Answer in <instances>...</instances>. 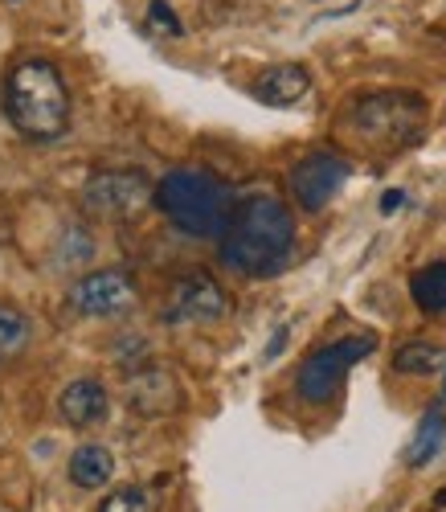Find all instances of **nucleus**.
Returning <instances> with one entry per match:
<instances>
[{
  "label": "nucleus",
  "mask_w": 446,
  "mask_h": 512,
  "mask_svg": "<svg viewBox=\"0 0 446 512\" xmlns=\"http://www.w3.org/2000/svg\"><path fill=\"white\" fill-rule=\"evenodd\" d=\"M221 263L242 275H275L295 250V218L271 193H250L234 205L226 234L217 238Z\"/></svg>",
  "instance_id": "nucleus-1"
},
{
  "label": "nucleus",
  "mask_w": 446,
  "mask_h": 512,
  "mask_svg": "<svg viewBox=\"0 0 446 512\" xmlns=\"http://www.w3.org/2000/svg\"><path fill=\"white\" fill-rule=\"evenodd\" d=\"M5 115L25 140L54 144L70 132V91L54 62L29 58L5 82Z\"/></svg>",
  "instance_id": "nucleus-2"
},
{
  "label": "nucleus",
  "mask_w": 446,
  "mask_h": 512,
  "mask_svg": "<svg viewBox=\"0 0 446 512\" xmlns=\"http://www.w3.org/2000/svg\"><path fill=\"white\" fill-rule=\"evenodd\" d=\"M156 205L164 218L189 234V238H221L234 218V193L217 177L201 173V168H176L156 185Z\"/></svg>",
  "instance_id": "nucleus-3"
},
{
  "label": "nucleus",
  "mask_w": 446,
  "mask_h": 512,
  "mask_svg": "<svg viewBox=\"0 0 446 512\" xmlns=\"http://www.w3.org/2000/svg\"><path fill=\"white\" fill-rule=\"evenodd\" d=\"M348 119H352L356 132H361V140H369L377 148H406L426 127V103L418 95H406V91L369 95V99L352 103Z\"/></svg>",
  "instance_id": "nucleus-4"
},
{
  "label": "nucleus",
  "mask_w": 446,
  "mask_h": 512,
  "mask_svg": "<svg viewBox=\"0 0 446 512\" xmlns=\"http://www.w3.org/2000/svg\"><path fill=\"white\" fill-rule=\"evenodd\" d=\"M373 349H377L373 336H344V340H336V345L316 349V353H311V357L299 365V373H295L299 398H307V402H328V398L340 390V381L348 377V369H352L356 361H365Z\"/></svg>",
  "instance_id": "nucleus-5"
},
{
  "label": "nucleus",
  "mask_w": 446,
  "mask_h": 512,
  "mask_svg": "<svg viewBox=\"0 0 446 512\" xmlns=\"http://www.w3.org/2000/svg\"><path fill=\"white\" fill-rule=\"evenodd\" d=\"M148 201H156V189L140 173H95L82 189V209L91 218H131Z\"/></svg>",
  "instance_id": "nucleus-6"
},
{
  "label": "nucleus",
  "mask_w": 446,
  "mask_h": 512,
  "mask_svg": "<svg viewBox=\"0 0 446 512\" xmlns=\"http://www.w3.org/2000/svg\"><path fill=\"white\" fill-rule=\"evenodd\" d=\"M348 181V160L336 156V152H307L295 168H291V197L299 201V209L307 213H320Z\"/></svg>",
  "instance_id": "nucleus-7"
},
{
  "label": "nucleus",
  "mask_w": 446,
  "mask_h": 512,
  "mask_svg": "<svg viewBox=\"0 0 446 512\" xmlns=\"http://www.w3.org/2000/svg\"><path fill=\"white\" fill-rule=\"evenodd\" d=\"M136 304V279L119 267L107 271H91L86 279H78L70 287V308L78 316H119Z\"/></svg>",
  "instance_id": "nucleus-8"
},
{
  "label": "nucleus",
  "mask_w": 446,
  "mask_h": 512,
  "mask_svg": "<svg viewBox=\"0 0 446 512\" xmlns=\"http://www.w3.org/2000/svg\"><path fill=\"white\" fill-rule=\"evenodd\" d=\"M226 291H221L209 275H185L181 283L172 287L164 320L168 324H213L226 316Z\"/></svg>",
  "instance_id": "nucleus-9"
},
{
  "label": "nucleus",
  "mask_w": 446,
  "mask_h": 512,
  "mask_svg": "<svg viewBox=\"0 0 446 512\" xmlns=\"http://www.w3.org/2000/svg\"><path fill=\"white\" fill-rule=\"evenodd\" d=\"M250 95L266 107H295L311 95V74L299 62H279V66H266L254 82H250Z\"/></svg>",
  "instance_id": "nucleus-10"
},
{
  "label": "nucleus",
  "mask_w": 446,
  "mask_h": 512,
  "mask_svg": "<svg viewBox=\"0 0 446 512\" xmlns=\"http://www.w3.org/2000/svg\"><path fill=\"white\" fill-rule=\"evenodd\" d=\"M127 406L136 414H148V418L172 414L181 406V386H176V377L164 369H144L127 381Z\"/></svg>",
  "instance_id": "nucleus-11"
},
{
  "label": "nucleus",
  "mask_w": 446,
  "mask_h": 512,
  "mask_svg": "<svg viewBox=\"0 0 446 512\" xmlns=\"http://www.w3.org/2000/svg\"><path fill=\"white\" fill-rule=\"evenodd\" d=\"M107 410H111L107 390L99 386V381H91V377L70 381V386L58 394V414L74 426V431H86V426L103 422V418H107Z\"/></svg>",
  "instance_id": "nucleus-12"
},
{
  "label": "nucleus",
  "mask_w": 446,
  "mask_h": 512,
  "mask_svg": "<svg viewBox=\"0 0 446 512\" xmlns=\"http://www.w3.org/2000/svg\"><path fill=\"white\" fill-rule=\"evenodd\" d=\"M111 476H115V459H111L107 447L86 443V447H78V451L70 455V480H74L78 488H103Z\"/></svg>",
  "instance_id": "nucleus-13"
},
{
  "label": "nucleus",
  "mask_w": 446,
  "mask_h": 512,
  "mask_svg": "<svg viewBox=\"0 0 446 512\" xmlns=\"http://www.w3.org/2000/svg\"><path fill=\"white\" fill-rule=\"evenodd\" d=\"M442 443H446V414L434 406V410H426L422 422H418V431H414V439H410V447H406V463H410V467H426L430 459H438Z\"/></svg>",
  "instance_id": "nucleus-14"
},
{
  "label": "nucleus",
  "mask_w": 446,
  "mask_h": 512,
  "mask_svg": "<svg viewBox=\"0 0 446 512\" xmlns=\"http://www.w3.org/2000/svg\"><path fill=\"white\" fill-rule=\"evenodd\" d=\"M410 295L426 316H442L446 312V263H430V267L414 271Z\"/></svg>",
  "instance_id": "nucleus-15"
},
{
  "label": "nucleus",
  "mask_w": 446,
  "mask_h": 512,
  "mask_svg": "<svg viewBox=\"0 0 446 512\" xmlns=\"http://www.w3.org/2000/svg\"><path fill=\"white\" fill-rule=\"evenodd\" d=\"M393 369L410 373V377H430V373L446 369V353L434 349V345H422V340H414V345H401L393 353Z\"/></svg>",
  "instance_id": "nucleus-16"
},
{
  "label": "nucleus",
  "mask_w": 446,
  "mask_h": 512,
  "mask_svg": "<svg viewBox=\"0 0 446 512\" xmlns=\"http://www.w3.org/2000/svg\"><path fill=\"white\" fill-rule=\"evenodd\" d=\"M99 512H156V496L148 488H136V484H127V488H115Z\"/></svg>",
  "instance_id": "nucleus-17"
},
{
  "label": "nucleus",
  "mask_w": 446,
  "mask_h": 512,
  "mask_svg": "<svg viewBox=\"0 0 446 512\" xmlns=\"http://www.w3.org/2000/svg\"><path fill=\"white\" fill-rule=\"evenodd\" d=\"M25 340H29V320H25L17 308L0 304V357L17 353V349L25 345Z\"/></svg>",
  "instance_id": "nucleus-18"
},
{
  "label": "nucleus",
  "mask_w": 446,
  "mask_h": 512,
  "mask_svg": "<svg viewBox=\"0 0 446 512\" xmlns=\"http://www.w3.org/2000/svg\"><path fill=\"white\" fill-rule=\"evenodd\" d=\"M148 25H152L156 33H164V37H181V33H185L181 17L168 9V0H152V5H148Z\"/></svg>",
  "instance_id": "nucleus-19"
},
{
  "label": "nucleus",
  "mask_w": 446,
  "mask_h": 512,
  "mask_svg": "<svg viewBox=\"0 0 446 512\" xmlns=\"http://www.w3.org/2000/svg\"><path fill=\"white\" fill-rule=\"evenodd\" d=\"M401 205H406V193H401V189H389V193H385V201H381V209H385V213H393V209H401Z\"/></svg>",
  "instance_id": "nucleus-20"
},
{
  "label": "nucleus",
  "mask_w": 446,
  "mask_h": 512,
  "mask_svg": "<svg viewBox=\"0 0 446 512\" xmlns=\"http://www.w3.org/2000/svg\"><path fill=\"white\" fill-rule=\"evenodd\" d=\"M283 340H287V332H279V336H275V340H271V349H266V357H275V353H279V349H283Z\"/></svg>",
  "instance_id": "nucleus-21"
},
{
  "label": "nucleus",
  "mask_w": 446,
  "mask_h": 512,
  "mask_svg": "<svg viewBox=\"0 0 446 512\" xmlns=\"http://www.w3.org/2000/svg\"><path fill=\"white\" fill-rule=\"evenodd\" d=\"M434 512H446V488L438 492V500H434Z\"/></svg>",
  "instance_id": "nucleus-22"
},
{
  "label": "nucleus",
  "mask_w": 446,
  "mask_h": 512,
  "mask_svg": "<svg viewBox=\"0 0 446 512\" xmlns=\"http://www.w3.org/2000/svg\"><path fill=\"white\" fill-rule=\"evenodd\" d=\"M442 402H446V386H442Z\"/></svg>",
  "instance_id": "nucleus-23"
}]
</instances>
